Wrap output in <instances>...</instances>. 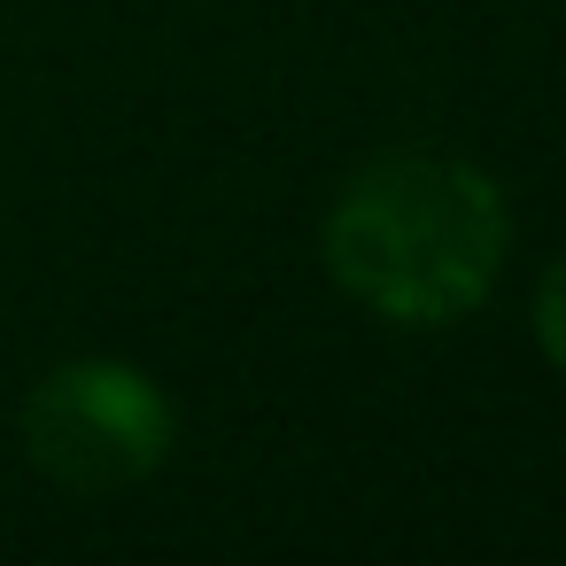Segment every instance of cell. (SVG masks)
I'll return each mask as SVG.
<instances>
[{
  "instance_id": "cell-1",
  "label": "cell",
  "mask_w": 566,
  "mask_h": 566,
  "mask_svg": "<svg viewBox=\"0 0 566 566\" xmlns=\"http://www.w3.org/2000/svg\"><path fill=\"white\" fill-rule=\"evenodd\" d=\"M326 280L388 326H458L489 303L512 256L504 187L434 148H388L357 164L318 233Z\"/></svg>"
},
{
  "instance_id": "cell-2",
  "label": "cell",
  "mask_w": 566,
  "mask_h": 566,
  "mask_svg": "<svg viewBox=\"0 0 566 566\" xmlns=\"http://www.w3.org/2000/svg\"><path fill=\"white\" fill-rule=\"evenodd\" d=\"M17 434L40 481H55L63 496H125L171 458L179 419L140 365L71 357L32 380V396L17 403Z\"/></svg>"
},
{
  "instance_id": "cell-3",
  "label": "cell",
  "mask_w": 566,
  "mask_h": 566,
  "mask_svg": "<svg viewBox=\"0 0 566 566\" xmlns=\"http://www.w3.org/2000/svg\"><path fill=\"white\" fill-rule=\"evenodd\" d=\"M527 326H535V349L551 357V373L566 380V249L543 264L535 280V303H527Z\"/></svg>"
}]
</instances>
